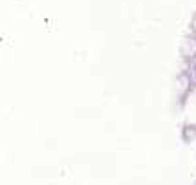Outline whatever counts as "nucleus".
<instances>
[{
	"instance_id": "obj_1",
	"label": "nucleus",
	"mask_w": 196,
	"mask_h": 185,
	"mask_svg": "<svg viewBox=\"0 0 196 185\" xmlns=\"http://www.w3.org/2000/svg\"><path fill=\"white\" fill-rule=\"evenodd\" d=\"M194 73H196V64H194Z\"/></svg>"
}]
</instances>
